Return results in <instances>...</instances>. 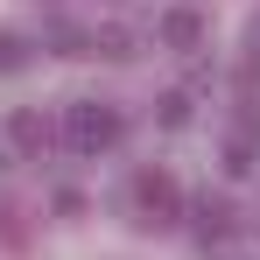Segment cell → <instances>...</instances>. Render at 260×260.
Returning a JSON list of instances; mask_svg holds the SVG:
<instances>
[{
    "instance_id": "1",
    "label": "cell",
    "mask_w": 260,
    "mask_h": 260,
    "mask_svg": "<svg viewBox=\"0 0 260 260\" xmlns=\"http://www.w3.org/2000/svg\"><path fill=\"white\" fill-rule=\"evenodd\" d=\"M120 134H127V120L106 99H71L63 106V148L71 155H106V148H120Z\"/></svg>"
},
{
    "instance_id": "2",
    "label": "cell",
    "mask_w": 260,
    "mask_h": 260,
    "mask_svg": "<svg viewBox=\"0 0 260 260\" xmlns=\"http://www.w3.org/2000/svg\"><path fill=\"white\" fill-rule=\"evenodd\" d=\"M134 211H141V225H176V211H183L176 176L169 169H141L134 176Z\"/></svg>"
},
{
    "instance_id": "3",
    "label": "cell",
    "mask_w": 260,
    "mask_h": 260,
    "mask_svg": "<svg viewBox=\"0 0 260 260\" xmlns=\"http://www.w3.org/2000/svg\"><path fill=\"white\" fill-rule=\"evenodd\" d=\"M7 141H14L21 155H43L49 148V120L36 113V106H14V113H7Z\"/></svg>"
},
{
    "instance_id": "4",
    "label": "cell",
    "mask_w": 260,
    "mask_h": 260,
    "mask_svg": "<svg viewBox=\"0 0 260 260\" xmlns=\"http://www.w3.org/2000/svg\"><path fill=\"white\" fill-rule=\"evenodd\" d=\"M155 28H162V43H169V49H197V43H204V14H197V7H169Z\"/></svg>"
},
{
    "instance_id": "5",
    "label": "cell",
    "mask_w": 260,
    "mask_h": 260,
    "mask_svg": "<svg viewBox=\"0 0 260 260\" xmlns=\"http://www.w3.org/2000/svg\"><path fill=\"white\" fill-rule=\"evenodd\" d=\"M14 71H28V36L21 28H0V78H14Z\"/></svg>"
},
{
    "instance_id": "6",
    "label": "cell",
    "mask_w": 260,
    "mask_h": 260,
    "mask_svg": "<svg viewBox=\"0 0 260 260\" xmlns=\"http://www.w3.org/2000/svg\"><path fill=\"white\" fill-rule=\"evenodd\" d=\"M91 56H113V63H127V56H134V36H127V28H91Z\"/></svg>"
},
{
    "instance_id": "7",
    "label": "cell",
    "mask_w": 260,
    "mask_h": 260,
    "mask_svg": "<svg viewBox=\"0 0 260 260\" xmlns=\"http://www.w3.org/2000/svg\"><path fill=\"white\" fill-rule=\"evenodd\" d=\"M225 232H232V211H225L218 197H204V204H197V239H225Z\"/></svg>"
},
{
    "instance_id": "8",
    "label": "cell",
    "mask_w": 260,
    "mask_h": 260,
    "mask_svg": "<svg viewBox=\"0 0 260 260\" xmlns=\"http://www.w3.org/2000/svg\"><path fill=\"white\" fill-rule=\"evenodd\" d=\"M155 120H162V127H190V91H169V99L155 106Z\"/></svg>"
},
{
    "instance_id": "9",
    "label": "cell",
    "mask_w": 260,
    "mask_h": 260,
    "mask_svg": "<svg viewBox=\"0 0 260 260\" xmlns=\"http://www.w3.org/2000/svg\"><path fill=\"white\" fill-rule=\"evenodd\" d=\"M246 71H253V78H260V28H253V56H246Z\"/></svg>"
}]
</instances>
